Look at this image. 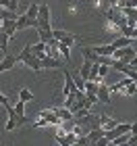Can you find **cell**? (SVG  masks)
Masks as SVG:
<instances>
[{"mask_svg":"<svg viewBox=\"0 0 137 146\" xmlns=\"http://www.w3.org/2000/svg\"><path fill=\"white\" fill-rule=\"evenodd\" d=\"M104 15H106V19L114 25L116 29H121V27H125V25H127V17L123 15V11L119 9V6H110Z\"/></svg>","mask_w":137,"mask_h":146,"instance_id":"1","label":"cell"},{"mask_svg":"<svg viewBox=\"0 0 137 146\" xmlns=\"http://www.w3.org/2000/svg\"><path fill=\"white\" fill-rule=\"evenodd\" d=\"M104 134H106V129H102V127H91L89 131H87V138H89V144L91 142H96L98 138H102Z\"/></svg>","mask_w":137,"mask_h":146,"instance_id":"17","label":"cell"},{"mask_svg":"<svg viewBox=\"0 0 137 146\" xmlns=\"http://www.w3.org/2000/svg\"><path fill=\"white\" fill-rule=\"evenodd\" d=\"M37 21H50V9H48V4H40V11H37Z\"/></svg>","mask_w":137,"mask_h":146,"instance_id":"19","label":"cell"},{"mask_svg":"<svg viewBox=\"0 0 137 146\" xmlns=\"http://www.w3.org/2000/svg\"><path fill=\"white\" fill-rule=\"evenodd\" d=\"M91 50H94L96 54H100V56H112L114 46L112 44H102V46H91Z\"/></svg>","mask_w":137,"mask_h":146,"instance_id":"11","label":"cell"},{"mask_svg":"<svg viewBox=\"0 0 137 146\" xmlns=\"http://www.w3.org/2000/svg\"><path fill=\"white\" fill-rule=\"evenodd\" d=\"M129 131H131V136H137V123H133V125H131V129H129Z\"/></svg>","mask_w":137,"mask_h":146,"instance_id":"38","label":"cell"},{"mask_svg":"<svg viewBox=\"0 0 137 146\" xmlns=\"http://www.w3.org/2000/svg\"><path fill=\"white\" fill-rule=\"evenodd\" d=\"M108 146H114V144H112V142H108Z\"/></svg>","mask_w":137,"mask_h":146,"instance_id":"39","label":"cell"},{"mask_svg":"<svg viewBox=\"0 0 137 146\" xmlns=\"http://www.w3.org/2000/svg\"><path fill=\"white\" fill-rule=\"evenodd\" d=\"M37 11H40V4H29V9H27V13H25V15H27L29 19H37Z\"/></svg>","mask_w":137,"mask_h":146,"instance_id":"26","label":"cell"},{"mask_svg":"<svg viewBox=\"0 0 137 146\" xmlns=\"http://www.w3.org/2000/svg\"><path fill=\"white\" fill-rule=\"evenodd\" d=\"M108 142H110V140L106 138V134H104L102 138H98V140H96V142H91L89 146H108Z\"/></svg>","mask_w":137,"mask_h":146,"instance_id":"34","label":"cell"},{"mask_svg":"<svg viewBox=\"0 0 137 146\" xmlns=\"http://www.w3.org/2000/svg\"><path fill=\"white\" fill-rule=\"evenodd\" d=\"M19 13L17 11H9V9H2V13H0V19H9V21H17Z\"/></svg>","mask_w":137,"mask_h":146,"instance_id":"24","label":"cell"},{"mask_svg":"<svg viewBox=\"0 0 137 146\" xmlns=\"http://www.w3.org/2000/svg\"><path fill=\"white\" fill-rule=\"evenodd\" d=\"M89 71H91V61H83L81 67H79V75H81L83 79H87V77H89Z\"/></svg>","mask_w":137,"mask_h":146,"instance_id":"22","label":"cell"},{"mask_svg":"<svg viewBox=\"0 0 137 146\" xmlns=\"http://www.w3.org/2000/svg\"><path fill=\"white\" fill-rule=\"evenodd\" d=\"M31 54H35V56L42 61V58L46 56V42H42V40H40L37 44H31Z\"/></svg>","mask_w":137,"mask_h":146,"instance_id":"14","label":"cell"},{"mask_svg":"<svg viewBox=\"0 0 137 146\" xmlns=\"http://www.w3.org/2000/svg\"><path fill=\"white\" fill-rule=\"evenodd\" d=\"M58 52H60V56H64V61H67V63L71 61V46L58 42Z\"/></svg>","mask_w":137,"mask_h":146,"instance_id":"23","label":"cell"},{"mask_svg":"<svg viewBox=\"0 0 137 146\" xmlns=\"http://www.w3.org/2000/svg\"><path fill=\"white\" fill-rule=\"evenodd\" d=\"M121 36H127L131 40H137V27H131V25H125V27H121Z\"/></svg>","mask_w":137,"mask_h":146,"instance_id":"20","label":"cell"},{"mask_svg":"<svg viewBox=\"0 0 137 146\" xmlns=\"http://www.w3.org/2000/svg\"><path fill=\"white\" fill-rule=\"evenodd\" d=\"M98 121H100V127H102V129H112L114 125H116L114 119H110V117H106V115H98Z\"/></svg>","mask_w":137,"mask_h":146,"instance_id":"16","label":"cell"},{"mask_svg":"<svg viewBox=\"0 0 137 146\" xmlns=\"http://www.w3.org/2000/svg\"><path fill=\"white\" fill-rule=\"evenodd\" d=\"M0 6H2V9H9V11H17L19 0H0Z\"/></svg>","mask_w":137,"mask_h":146,"instance_id":"25","label":"cell"},{"mask_svg":"<svg viewBox=\"0 0 137 146\" xmlns=\"http://www.w3.org/2000/svg\"><path fill=\"white\" fill-rule=\"evenodd\" d=\"M0 13H2V6H0Z\"/></svg>","mask_w":137,"mask_h":146,"instance_id":"40","label":"cell"},{"mask_svg":"<svg viewBox=\"0 0 137 146\" xmlns=\"http://www.w3.org/2000/svg\"><path fill=\"white\" fill-rule=\"evenodd\" d=\"M19 100H23V102H29V100H33V94L27 90V88H23L21 92H19Z\"/></svg>","mask_w":137,"mask_h":146,"instance_id":"27","label":"cell"},{"mask_svg":"<svg viewBox=\"0 0 137 146\" xmlns=\"http://www.w3.org/2000/svg\"><path fill=\"white\" fill-rule=\"evenodd\" d=\"M137 56V50H135V46H123V48H116L112 52V58H116V61H123L125 65H129V61L131 58Z\"/></svg>","mask_w":137,"mask_h":146,"instance_id":"2","label":"cell"},{"mask_svg":"<svg viewBox=\"0 0 137 146\" xmlns=\"http://www.w3.org/2000/svg\"><path fill=\"white\" fill-rule=\"evenodd\" d=\"M112 46H114V50L116 48H123V46H133V40L127 38V36H121V38H116L112 42Z\"/></svg>","mask_w":137,"mask_h":146,"instance_id":"18","label":"cell"},{"mask_svg":"<svg viewBox=\"0 0 137 146\" xmlns=\"http://www.w3.org/2000/svg\"><path fill=\"white\" fill-rule=\"evenodd\" d=\"M123 90H125V94H127V96H133L135 92H137V84H135V82H131L129 86H125Z\"/></svg>","mask_w":137,"mask_h":146,"instance_id":"32","label":"cell"},{"mask_svg":"<svg viewBox=\"0 0 137 146\" xmlns=\"http://www.w3.org/2000/svg\"><path fill=\"white\" fill-rule=\"evenodd\" d=\"M129 138H131V134L127 131V134H123V136H119V138H114V140H110V142H112L114 146H121V144H127V142H129Z\"/></svg>","mask_w":137,"mask_h":146,"instance_id":"28","label":"cell"},{"mask_svg":"<svg viewBox=\"0 0 137 146\" xmlns=\"http://www.w3.org/2000/svg\"><path fill=\"white\" fill-rule=\"evenodd\" d=\"M9 40H10V38L6 36L4 31H0V50H2L4 54H6V48H9Z\"/></svg>","mask_w":137,"mask_h":146,"instance_id":"29","label":"cell"},{"mask_svg":"<svg viewBox=\"0 0 137 146\" xmlns=\"http://www.w3.org/2000/svg\"><path fill=\"white\" fill-rule=\"evenodd\" d=\"M2 31L9 38H12L17 34V21H9V19H2Z\"/></svg>","mask_w":137,"mask_h":146,"instance_id":"13","label":"cell"},{"mask_svg":"<svg viewBox=\"0 0 137 146\" xmlns=\"http://www.w3.org/2000/svg\"><path fill=\"white\" fill-rule=\"evenodd\" d=\"M129 129H131V123H116L112 129H106V138H108V140H114V138L127 134ZM129 134H131V131H129Z\"/></svg>","mask_w":137,"mask_h":146,"instance_id":"4","label":"cell"},{"mask_svg":"<svg viewBox=\"0 0 137 146\" xmlns=\"http://www.w3.org/2000/svg\"><path fill=\"white\" fill-rule=\"evenodd\" d=\"M0 104H2V107H4V109H6V107H9V104H10V102H9V98H6V96L2 94V92H0Z\"/></svg>","mask_w":137,"mask_h":146,"instance_id":"36","label":"cell"},{"mask_svg":"<svg viewBox=\"0 0 137 146\" xmlns=\"http://www.w3.org/2000/svg\"><path fill=\"white\" fill-rule=\"evenodd\" d=\"M12 109H15L17 115H25V102L23 100H17L15 104H12Z\"/></svg>","mask_w":137,"mask_h":146,"instance_id":"30","label":"cell"},{"mask_svg":"<svg viewBox=\"0 0 137 146\" xmlns=\"http://www.w3.org/2000/svg\"><path fill=\"white\" fill-rule=\"evenodd\" d=\"M129 67H133V69H137V56H135V58H131V61H129Z\"/></svg>","mask_w":137,"mask_h":146,"instance_id":"37","label":"cell"},{"mask_svg":"<svg viewBox=\"0 0 137 146\" xmlns=\"http://www.w3.org/2000/svg\"><path fill=\"white\" fill-rule=\"evenodd\" d=\"M123 15L127 17V25H131V27H137V6L135 9H121Z\"/></svg>","mask_w":137,"mask_h":146,"instance_id":"12","label":"cell"},{"mask_svg":"<svg viewBox=\"0 0 137 146\" xmlns=\"http://www.w3.org/2000/svg\"><path fill=\"white\" fill-rule=\"evenodd\" d=\"M21 63H25L29 69H33V71H42V61H40V58H37L35 54H27Z\"/></svg>","mask_w":137,"mask_h":146,"instance_id":"10","label":"cell"},{"mask_svg":"<svg viewBox=\"0 0 137 146\" xmlns=\"http://www.w3.org/2000/svg\"><path fill=\"white\" fill-rule=\"evenodd\" d=\"M56 142L60 146H75L77 134L75 131H64V134H56Z\"/></svg>","mask_w":137,"mask_h":146,"instance_id":"5","label":"cell"},{"mask_svg":"<svg viewBox=\"0 0 137 146\" xmlns=\"http://www.w3.org/2000/svg\"><path fill=\"white\" fill-rule=\"evenodd\" d=\"M15 63H17V56H15V54H9V52H6V54H4V58L0 61V73L10 71L12 67H15Z\"/></svg>","mask_w":137,"mask_h":146,"instance_id":"8","label":"cell"},{"mask_svg":"<svg viewBox=\"0 0 137 146\" xmlns=\"http://www.w3.org/2000/svg\"><path fill=\"white\" fill-rule=\"evenodd\" d=\"M75 146H89V138L87 136H77Z\"/></svg>","mask_w":137,"mask_h":146,"instance_id":"35","label":"cell"},{"mask_svg":"<svg viewBox=\"0 0 137 146\" xmlns=\"http://www.w3.org/2000/svg\"><path fill=\"white\" fill-rule=\"evenodd\" d=\"M96 96H98V102H104V104H110V88L106 84H102L100 82V86H98V92H96Z\"/></svg>","mask_w":137,"mask_h":146,"instance_id":"6","label":"cell"},{"mask_svg":"<svg viewBox=\"0 0 137 146\" xmlns=\"http://www.w3.org/2000/svg\"><path fill=\"white\" fill-rule=\"evenodd\" d=\"M56 113V117L60 119V121L64 123V121H71V119H73V113H71L69 109H64V107H58V109H52Z\"/></svg>","mask_w":137,"mask_h":146,"instance_id":"15","label":"cell"},{"mask_svg":"<svg viewBox=\"0 0 137 146\" xmlns=\"http://www.w3.org/2000/svg\"><path fill=\"white\" fill-rule=\"evenodd\" d=\"M108 71H110V65H100V67H98V77H106L108 75Z\"/></svg>","mask_w":137,"mask_h":146,"instance_id":"33","label":"cell"},{"mask_svg":"<svg viewBox=\"0 0 137 146\" xmlns=\"http://www.w3.org/2000/svg\"><path fill=\"white\" fill-rule=\"evenodd\" d=\"M73 79H75L77 90H83V88H85V79H83V77L79 75V73H77V75H73ZM83 92H85V90H83Z\"/></svg>","mask_w":137,"mask_h":146,"instance_id":"31","label":"cell"},{"mask_svg":"<svg viewBox=\"0 0 137 146\" xmlns=\"http://www.w3.org/2000/svg\"><path fill=\"white\" fill-rule=\"evenodd\" d=\"M27 27H35V19H29L27 15H19L17 17V31L19 29H27Z\"/></svg>","mask_w":137,"mask_h":146,"instance_id":"9","label":"cell"},{"mask_svg":"<svg viewBox=\"0 0 137 146\" xmlns=\"http://www.w3.org/2000/svg\"><path fill=\"white\" fill-rule=\"evenodd\" d=\"M114 6H119V9H135L137 0H114Z\"/></svg>","mask_w":137,"mask_h":146,"instance_id":"21","label":"cell"},{"mask_svg":"<svg viewBox=\"0 0 137 146\" xmlns=\"http://www.w3.org/2000/svg\"><path fill=\"white\" fill-rule=\"evenodd\" d=\"M64 63H60L58 58H52L50 54H46L42 58V69H62Z\"/></svg>","mask_w":137,"mask_h":146,"instance_id":"7","label":"cell"},{"mask_svg":"<svg viewBox=\"0 0 137 146\" xmlns=\"http://www.w3.org/2000/svg\"><path fill=\"white\" fill-rule=\"evenodd\" d=\"M52 36H54V40H58L60 44H67V46H73L77 42V36L69 34V31H64V29H52Z\"/></svg>","mask_w":137,"mask_h":146,"instance_id":"3","label":"cell"}]
</instances>
